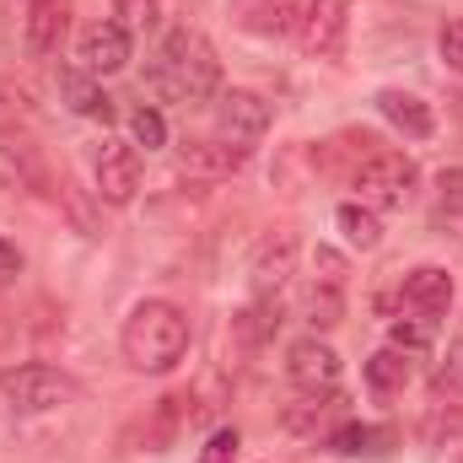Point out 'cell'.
Listing matches in <instances>:
<instances>
[{"instance_id":"cell-29","label":"cell","mask_w":463,"mask_h":463,"mask_svg":"<svg viewBox=\"0 0 463 463\" xmlns=\"http://www.w3.org/2000/svg\"><path fill=\"white\" fill-rule=\"evenodd\" d=\"M437 54L448 60V71L463 76V22H448V27L437 33Z\"/></svg>"},{"instance_id":"cell-17","label":"cell","mask_w":463,"mask_h":463,"mask_svg":"<svg viewBox=\"0 0 463 463\" xmlns=\"http://www.w3.org/2000/svg\"><path fill=\"white\" fill-rule=\"evenodd\" d=\"M280 335V297H253L248 307H237V318H232V340L242 350H259L269 345Z\"/></svg>"},{"instance_id":"cell-11","label":"cell","mask_w":463,"mask_h":463,"mask_svg":"<svg viewBox=\"0 0 463 463\" xmlns=\"http://www.w3.org/2000/svg\"><path fill=\"white\" fill-rule=\"evenodd\" d=\"M248 162V146L242 140H184L178 146V167L189 173V178H232L237 167Z\"/></svg>"},{"instance_id":"cell-10","label":"cell","mask_w":463,"mask_h":463,"mask_svg":"<svg viewBox=\"0 0 463 463\" xmlns=\"http://www.w3.org/2000/svg\"><path fill=\"white\" fill-rule=\"evenodd\" d=\"M216 124H222V135L227 140H259L264 129H269V103L259 98V92H242V87H232V92H216Z\"/></svg>"},{"instance_id":"cell-2","label":"cell","mask_w":463,"mask_h":463,"mask_svg":"<svg viewBox=\"0 0 463 463\" xmlns=\"http://www.w3.org/2000/svg\"><path fill=\"white\" fill-rule=\"evenodd\" d=\"M118 350H124V361L135 372H151V377L173 372L184 361V350H189V313L178 302H162V297L135 302L129 318H124Z\"/></svg>"},{"instance_id":"cell-20","label":"cell","mask_w":463,"mask_h":463,"mask_svg":"<svg viewBox=\"0 0 463 463\" xmlns=\"http://www.w3.org/2000/svg\"><path fill=\"white\" fill-rule=\"evenodd\" d=\"M410 383V355L393 345H383L377 355H366V388L372 393H399Z\"/></svg>"},{"instance_id":"cell-1","label":"cell","mask_w":463,"mask_h":463,"mask_svg":"<svg viewBox=\"0 0 463 463\" xmlns=\"http://www.w3.org/2000/svg\"><path fill=\"white\" fill-rule=\"evenodd\" d=\"M146 81H151V92H162V98H173L184 109H205L222 92V60H216V49H211L205 33L173 27L162 38L156 60H151V76Z\"/></svg>"},{"instance_id":"cell-23","label":"cell","mask_w":463,"mask_h":463,"mask_svg":"<svg viewBox=\"0 0 463 463\" xmlns=\"http://www.w3.org/2000/svg\"><path fill=\"white\" fill-rule=\"evenodd\" d=\"M431 340H437V324H431V318H399V324L388 329V345L404 350V355H426Z\"/></svg>"},{"instance_id":"cell-27","label":"cell","mask_w":463,"mask_h":463,"mask_svg":"<svg viewBox=\"0 0 463 463\" xmlns=\"http://www.w3.org/2000/svg\"><path fill=\"white\" fill-rule=\"evenodd\" d=\"M200 463H237V431H232V426L211 431L205 448H200Z\"/></svg>"},{"instance_id":"cell-15","label":"cell","mask_w":463,"mask_h":463,"mask_svg":"<svg viewBox=\"0 0 463 463\" xmlns=\"http://www.w3.org/2000/svg\"><path fill=\"white\" fill-rule=\"evenodd\" d=\"M60 98L71 103V114L98 118V124H109V118L118 114L114 98L103 92V81H98V76H87L81 65H65V71H60Z\"/></svg>"},{"instance_id":"cell-13","label":"cell","mask_w":463,"mask_h":463,"mask_svg":"<svg viewBox=\"0 0 463 463\" xmlns=\"http://www.w3.org/2000/svg\"><path fill=\"white\" fill-rule=\"evenodd\" d=\"M404 307L415 313V318H442L448 307H453V275L442 269V264H420V269H410L404 275Z\"/></svg>"},{"instance_id":"cell-30","label":"cell","mask_w":463,"mask_h":463,"mask_svg":"<svg viewBox=\"0 0 463 463\" xmlns=\"http://www.w3.org/2000/svg\"><path fill=\"white\" fill-rule=\"evenodd\" d=\"M442 205L463 211V173H458V167H453V173H442Z\"/></svg>"},{"instance_id":"cell-21","label":"cell","mask_w":463,"mask_h":463,"mask_svg":"<svg viewBox=\"0 0 463 463\" xmlns=\"http://www.w3.org/2000/svg\"><path fill=\"white\" fill-rule=\"evenodd\" d=\"M302 313H307L313 329H335V324L345 318V286H324V280H313L307 297H302Z\"/></svg>"},{"instance_id":"cell-3","label":"cell","mask_w":463,"mask_h":463,"mask_svg":"<svg viewBox=\"0 0 463 463\" xmlns=\"http://www.w3.org/2000/svg\"><path fill=\"white\" fill-rule=\"evenodd\" d=\"M76 377L49 366V361H27V366H11L0 372V399L16 410V415H49V410H65L76 404Z\"/></svg>"},{"instance_id":"cell-5","label":"cell","mask_w":463,"mask_h":463,"mask_svg":"<svg viewBox=\"0 0 463 463\" xmlns=\"http://www.w3.org/2000/svg\"><path fill=\"white\" fill-rule=\"evenodd\" d=\"M345 33H350V0H307L302 5L297 38L313 60H335L345 49Z\"/></svg>"},{"instance_id":"cell-16","label":"cell","mask_w":463,"mask_h":463,"mask_svg":"<svg viewBox=\"0 0 463 463\" xmlns=\"http://www.w3.org/2000/svg\"><path fill=\"white\" fill-rule=\"evenodd\" d=\"M377 114L388 118L399 135H410V140H426V135L437 129L431 103H420L415 92H399V87H383V92H377Z\"/></svg>"},{"instance_id":"cell-19","label":"cell","mask_w":463,"mask_h":463,"mask_svg":"<svg viewBox=\"0 0 463 463\" xmlns=\"http://www.w3.org/2000/svg\"><path fill=\"white\" fill-rule=\"evenodd\" d=\"M335 227L345 232V242L361 248V253H372V248L383 242V216H377L372 205H361V200H345V205L335 211Z\"/></svg>"},{"instance_id":"cell-32","label":"cell","mask_w":463,"mask_h":463,"mask_svg":"<svg viewBox=\"0 0 463 463\" xmlns=\"http://www.w3.org/2000/svg\"><path fill=\"white\" fill-rule=\"evenodd\" d=\"M458 463H463V458H458Z\"/></svg>"},{"instance_id":"cell-31","label":"cell","mask_w":463,"mask_h":463,"mask_svg":"<svg viewBox=\"0 0 463 463\" xmlns=\"http://www.w3.org/2000/svg\"><path fill=\"white\" fill-rule=\"evenodd\" d=\"M16 269H22V253H16V248L0 237V275H16Z\"/></svg>"},{"instance_id":"cell-28","label":"cell","mask_w":463,"mask_h":463,"mask_svg":"<svg viewBox=\"0 0 463 463\" xmlns=\"http://www.w3.org/2000/svg\"><path fill=\"white\" fill-rule=\"evenodd\" d=\"M313 269H318V280H324V286H345V259H340L329 242H318V248H313Z\"/></svg>"},{"instance_id":"cell-9","label":"cell","mask_w":463,"mask_h":463,"mask_svg":"<svg viewBox=\"0 0 463 463\" xmlns=\"http://www.w3.org/2000/svg\"><path fill=\"white\" fill-rule=\"evenodd\" d=\"M76 60H81L87 76H114V71L129 65V33L118 22H92L76 43Z\"/></svg>"},{"instance_id":"cell-14","label":"cell","mask_w":463,"mask_h":463,"mask_svg":"<svg viewBox=\"0 0 463 463\" xmlns=\"http://www.w3.org/2000/svg\"><path fill=\"white\" fill-rule=\"evenodd\" d=\"M65 33H71V0H33L27 5V49L38 60L60 54Z\"/></svg>"},{"instance_id":"cell-25","label":"cell","mask_w":463,"mask_h":463,"mask_svg":"<svg viewBox=\"0 0 463 463\" xmlns=\"http://www.w3.org/2000/svg\"><path fill=\"white\" fill-rule=\"evenodd\" d=\"M114 16L124 33H151L156 27V0H114Z\"/></svg>"},{"instance_id":"cell-8","label":"cell","mask_w":463,"mask_h":463,"mask_svg":"<svg viewBox=\"0 0 463 463\" xmlns=\"http://www.w3.org/2000/svg\"><path fill=\"white\" fill-rule=\"evenodd\" d=\"M291 275H297V237H291V232L264 237L259 253H253V264H248V286H253V297H280V286H286Z\"/></svg>"},{"instance_id":"cell-18","label":"cell","mask_w":463,"mask_h":463,"mask_svg":"<svg viewBox=\"0 0 463 463\" xmlns=\"http://www.w3.org/2000/svg\"><path fill=\"white\" fill-rule=\"evenodd\" d=\"M329 448L345 453V458H377V453L393 448V431L388 426H366V420H340L329 431Z\"/></svg>"},{"instance_id":"cell-6","label":"cell","mask_w":463,"mask_h":463,"mask_svg":"<svg viewBox=\"0 0 463 463\" xmlns=\"http://www.w3.org/2000/svg\"><path fill=\"white\" fill-rule=\"evenodd\" d=\"M340 355L335 345H324L318 335H307V340H297V345L286 350V377L302 388V393H329L335 383H340Z\"/></svg>"},{"instance_id":"cell-22","label":"cell","mask_w":463,"mask_h":463,"mask_svg":"<svg viewBox=\"0 0 463 463\" xmlns=\"http://www.w3.org/2000/svg\"><path fill=\"white\" fill-rule=\"evenodd\" d=\"M324 420H345V399H340V393H329V399L307 393V399H297V404L286 410V426H291V431H318Z\"/></svg>"},{"instance_id":"cell-12","label":"cell","mask_w":463,"mask_h":463,"mask_svg":"<svg viewBox=\"0 0 463 463\" xmlns=\"http://www.w3.org/2000/svg\"><path fill=\"white\" fill-rule=\"evenodd\" d=\"M302 5L307 0H232V16L253 38H286V33H297Z\"/></svg>"},{"instance_id":"cell-7","label":"cell","mask_w":463,"mask_h":463,"mask_svg":"<svg viewBox=\"0 0 463 463\" xmlns=\"http://www.w3.org/2000/svg\"><path fill=\"white\" fill-rule=\"evenodd\" d=\"M92 173H98V200H109V205H129L135 189H140V151H135L129 140H103Z\"/></svg>"},{"instance_id":"cell-26","label":"cell","mask_w":463,"mask_h":463,"mask_svg":"<svg viewBox=\"0 0 463 463\" xmlns=\"http://www.w3.org/2000/svg\"><path fill=\"white\" fill-rule=\"evenodd\" d=\"M437 393H448V399H463V340H453L448 361H442V372H437Z\"/></svg>"},{"instance_id":"cell-4","label":"cell","mask_w":463,"mask_h":463,"mask_svg":"<svg viewBox=\"0 0 463 463\" xmlns=\"http://www.w3.org/2000/svg\"><path fill=\"white\" fill-rule=\"evenodd\" d=\"M415 162L404 156V151H366L361 162H355V173H350V184L361 189V205H372V211H388V205H404L410 200V189H415Z\"/></svg>"},{"instance_id":"cell-24","label":"cell","mask_w":463,"mask_h":463,"mask_svg":"<svg viewBox=\"0 0 463 463\" xmlns=\"http://www.w3.org/2000/svg\"><path fill=\"white\" fill-rule=\"evenodd\" d=\"M129 135H135V146L156 151V146H167V118L156 114V109H135L129 114Z\"/></svg>"}]
</instances>
